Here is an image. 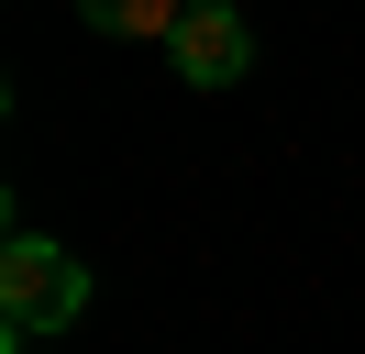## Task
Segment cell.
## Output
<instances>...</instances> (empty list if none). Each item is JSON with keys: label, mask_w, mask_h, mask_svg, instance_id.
Returning a JSON list of instances; mask_svg holds the SVG:
<instances>
[{"label": "cell", "mask_w": 365, "mask_h": 354, "mask_svg": "<svg viewBox=\"0 0 365 354\" xmlns=\"http://www.w3.org/2000/svg\"><path fill=\"white\" fill-rule=\"evenodd\" d=\"M78 310H89V266L45 233H11V255H0V332L34 343V332H67Z\"/></svg>", "instance_id": "6da1fadb"}, {"label": "cell", "mask_w": 365, "mask_h": 354, "mask_svg": "<svg viewBox=\"0 0 365 354\" xmlns=\"http://www.w3.org/2000/svg\"><path fill=\"white\" fill-rule=\"evenodd\" d=\"M166 56H178L188 88H232V78L255 66V34H244V11H232V0H188V22L166 34Z\"/></svg>", "instance_id": "7a4b0ae2"}, {"label": "cell", "mask_w": 365, "mask_h": 354, "mask_svg": "<svg viewBox=\"0 0 365 354\" xmlns=\"http://www.w3.org/2000/svg\"><path fill=\"white\" fill-rule=\"evenodd\" d=\"M78 11H89L100 34H178L188 0H78Z\"/></svg>", "instance_id": "3957f363"}]
</instances>
